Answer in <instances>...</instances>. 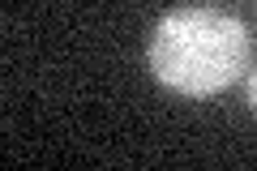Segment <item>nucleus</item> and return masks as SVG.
Segmentation results:
<instances>
[{
	"mask_svg": "<svg viewBox=\"0 0 257 171\" xmlns=\"http://www.w3.org/2000/svg\"><path fill=\"white\" fill-rule=\"evenodd\" d=\"M248 56V30L219 9H172L150 35V73L189 99H210L240 81Z\"/></svg>",
	"mask_w": 257,
	"mask_h": 171,
	"instance_id": "nucleus-1",
	"label": "nucleus"
},
{
	"mask_svg": "<svg viewBox=\"0 0 257 171\" xmlns=\"http://www.w3.org/2000/svg\"><path fill=\"white\" fill-rule=\"evenodd\" d=\"M248 103H253V111H257V73L248 77Z\"/></svg>",
	"mask_w": 257,
	"mask_h": 171,
	"instance_id": "nucleus-2",
	"label": "nucleus"
}]
</instances>
